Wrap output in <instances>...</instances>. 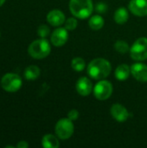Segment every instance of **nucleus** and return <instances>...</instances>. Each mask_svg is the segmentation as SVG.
<instances>
[{"label": "nucleus", "instance_id": "f257e3e1", "mask_svg": "<svg viewBox=\"0 0 147 148\" xmlns=\"http://www.w3.org/2000/svg\"><path fill=\"white\" fill-rule=\"evenodd\" d=\"M111 70V63L104 58H95L92 60L87 69L88 75L98 81L107 78L110 75Z\"/></svg>", "mask_w": 147, "mask_h": 148}, {"label": "nucleus", "instance_id": "f03ea898", "mask_svg": "<svg viewBox=\"0 0 147 148\" xmlns=\"http://www.w3.org/2000/svg\"><path fill=\"white\" fill-rule=\"evenodd\" d=\"M69 10L72 15L79 19L89 17L93 12L94 6L92 0H70Z\"/></svg>", "mask_w": 147, "mask_h": 148}, {"label": "nucleus", "instance_id": "7ed1b4c3", "mask_svg": "<svg viewBox=\"0 0 147 148\" xmlns=\"http://www.w3.org/2000/svg\"><path fill=\"white\" fill-rule=\"evenodd\" d=\"M50 44L44 38L32 42L28 48L29 55L35 59H43L47 57L50 54Z\"/></svg>", "mask_w": 147, "mask_h": 148}, {"label": "nucleus", "instance_id": "20e7f679", "mask_svg": "<svg viewBox=\"0 0 147 148\" xmlns=\"http://www.w3.org/2000/svg\"><path fill=\"white\" fill-rule=\"evenodd\" d=\"M23 85L22 78L14 73H8L4 75L1 79V87L3 90L14 93L18 91Z\"/></svg>", "mask_w": 147, "mask_h": 148}, {"label": "nucleus", "instance_id": "39448f33", "mask_svg": "<svg viewBox=\"0 0 147 148\" xmlns=\"http://www.w3.org/2000/svg\"><path fill=\"white\" fill-rule=\"evenodd\" d=\"M131 57L134 61H145L147 59V37L138 38L130 48Z\"/></svg>", "mask_w": 147, "mask_h": 148}, {"label": "nucleus", "instance_id": "423d86ee", "mask_svg": "<svg viewBox=\"0 0 147 148\" xmlns=\"http://www.w3.org/2000/svg\"><path fill=\"white\" fill-rule=\"evenodd\" d=\"M74 124L73 121L68 118H62L55 124V131L56 136L61 140H68L74 134Z\"/></svg>", "mask_w": 147, "mask_h": 148}, {"label": "nucleus", "instance_id": "0eeeda50", "mask_svg": "<svg viewBox=\"0 0 147 148\" xmlns=\"http://www.w3.org/2000/svg\"><path fill=\"white\" fill-rule=\"evenodd\" d=\"M113 94V85L107 80H100L94 88V95L100 101H106Z\"/></svg>", "mask_w": 147, "mask_h": 148}, {"label": "nucleus", "instance_id": "6e6552de", "mask_svg": "<svg viewBox=\"0 0 147 148\" xmlns=\"http://www.w3.org/2000/svg\"><path fill=\"white\" fill-rule=\"evenodd\" d=\"M68 30L64 28H57L55 29L51 35L50 41L51 43L55 47H62L63 46L68 38Z\"/></svg>", "mask_w": 147, "mask_h": 148}, {"label": "nucleus", "instance_id": "1a4fd4ad", "mask_svg": "<svg viewBox=\"0 0 147 148\" xmlns=\"http://www.w3.org/2000/svg\"><path fill=\"white\" fill-rule=\"evenodd\" d=\"M128 8L137 16H147V0H131Z\"/></svg>", "mask_w": 147, "mask_h": 148}, {"label": "nucleus", "instance_id": "9d476101", "mask_svg": "<svg viewBox=\"0 0 147 148\" xmlns=\"http://www.w3.org/2000/svg\"><path fill=\"white\" fill-rule=\"evenodd\" d=\"M110 112H111V115L118 122H125L127 121L128 117L130 116V114L127 111V109L123 105L119 103L113 104L110 109Z\"/></svg>", "mask_w": 147, "mask_h": 148}, {"label": "nucleus", "instance_id": "9b49d317", "mask_svg": "<svg viewBox=\"0 0 147 148\" xmlns=\"http://www.w3.org/2000/svg\"><path fill=\"white\" fill-rule=\"evenodd\" d=\"M131 74L133 76L140 82H147V65L136 62L131 67Z\"/></svg>", "mask_w": 147, "mask_h": 148}, {"label": "nucleus", "instance_id": "f8f14e48", "mask_svg": "<svg viewBox=\"0 0 147 148\" xmlns=\"http://www.w3.org/2000/svg\"><path fill=\"white\" fill-rule=\"evenodd\" d=\"M77 93L82 96H88L91 94L93 89L92 82L88 77H81L75 85Z\"/></svg>", "mask_w": 147, "mask_h": 148}, {"label": "nucleus", "instance_id": "ddd939ff", "mask_svg": "<svg viewBox=\"0 0 147 148\" xmlns=\"http://www.w3.org/2000/svg\"><path fill=\"white\" fill-rule=\"evenodd\" d=\"M47 21L50 25L58 27L65 23V15L60 10H52L47 15Z\"/></svg>", "mask_w": 147, "mask_h": 148}, {"label": "nucleus", "instance_id": "4468645a", "mask_svg": "<svg viewBox=\"0 0 147 148\" xmlns=\"http://www.w3.org/2000/svg\"><path fill=\"white\" fill-rule=\"evenodd\" d=\"M130 74H131V68L127 64H120L116 68L114 72L115 78L121 82L127 80Z\"/></svg>", "mask_w": 147, "mask_h": 148}, {"label": "nucleus", "instance_id": "2eb2a0df", "mask_svg": "<svg viewBox=\"0 0 147 148\" xmlns=\"http://www.w3.org/2000/svg\"><path fill=\"white\" fill-rule=\"evenodd\" d=\"M42 145L44 148H58L60 143L56 136L53 134H45L42 140Z\"/></svg>", "mask_w": 147, "mask_h": 148}, {"label": "nucleus", "instance_id": "dca6fc26", "mask_svg": "<svg viewBox=\"0 0 147 148\" xmlns=\"http://www.w3.org/2000/svg\"><path fill=\"white\" fill-rule=\"evenodd\" d=\"M129 17V13L127 11V10L124 7H120L119 9L116 10V11L114 12V21L116 23L118 24H124L127 22Z\"/></svg>", "mask_w": 147, "mask_h": 148}, {"label": "nucleus", "instance_id": "f3484780", "mask_svg": "<svg viewBox=\"0 0 147 148\" xmlns=\"http://www.w3.org/2000/svg\"><path fill=\"white\" fill-rule=\"evenodd\" d=\"M41 74L40 69L36 65H30L25 69L24 77L28 81H35L36 80Z\"/></svg>", "mask_w": 147, "mask_h": 148}, {"label": "nucleus", "instance_id": "a211bd4d", "mask_svg": "<svg viewBox=\"0 0 147 148\" xmlns=\"http://www.w3.org/2000/svg\"><path fill=\"white\" fill-rule=\"evenodd\" d=\"M104 23H105L104 18L99 15H94L91 16L88 21V25L93 30H100L101 29L103 28Z\"/></svg>", "mask_w": 147, "mask_h": 148}, {"label": "nucleus", "instance_id": "6ab92c4d", "mask_svg": "<svg viewBox=\"0 0 147 148\" xmlns=\"http://www.w3.org/2000/svg\"><path fill=\"white\" fill-rule=\"evenodd\" d=\"M71 66L75 71L81 72L85 69L86 62L84 59H82L81 57H75L71 62Z\"/></svg>", "mask_w": 147, "mask_h": 148}, {"label": "nucleus", "instance_id": "aec40b11", "mask_svg": "<svg viewBox=\"0 0 147 148\" xmlns=\"http://www.w3.org/2000/svg\"><path fill=\"white\" fill-rule=\"evenodd\" d=\"M114 49L117 52H119L120 54H126L128 51H130V48H129L128 43L125 41H122V40L117 41L114 43Z\"/></svg>", "mask_w": 147, "mask_h": 148}, {"label": "nucleus", "instance_id": "412c9836", "mask_svg": "<svg viewBox=\"0 0 147 148\" xmlns=\"http://www.w3.org/2000/svg\"><path fill=\"white\" fill-rule=\"evenodd\" d=\"M65 28L68 29V30H74L76 29L77 25H78V22H77V19L75 18V17H69L68 18L66 21H65Z\"/></svg>", "mask_w": 147, "mask_h": 148}, {"label": "nucleus", "instance_id": "4be33fe9", "mask_svg": "<svg viewBox=\"0 0 147 148\" xmlns=\"http://www.w3.org/2000/svg\"><path fill=\"white\" fill-rule=\"evenodd\" d=\"M49 32H50V29L46 24H42L37 29V34L42 38H45L46 36H48Z\"/></svg>", "mask_w": 147, "mask_h": 148}, {"label": "nucleus", "instance_id": "5701e85b", "mask_svg": "<svg viewBox=\"0 0 147 148\" xmlns=\"http://www.w3.org/2000/svg\"><path fill=\"white\" fill-rule=\"evenodd\" d=\"M107 4L104 2H99L95 4L94 6V10L97 13H100V14H103V13H106L107 11Z\"/></svg>", "mask_w": 147, "mask_h": 148}, {"label": "nucleus", "instance_id": "b1692460", "mask_svg": "<svg viewBox=\"0 0 147 148\" xmlns=\"http://www.w3.org/2000/svg\"><path fill=\"white\" fill-rule=\"evenodd\" d=\"M68 118L71 121H76L79 118V112L76 109H72L68 113Z\"/></svg>", "mask_w": 147, "mask_h": 148}, {"label": "nucleus", "instance_id": "393cba45", "mask_svg": "<svg viewBox=\"0 0 147 148\" xmlns=\"http://www.w3.org/2000/svg\"><path fill=\"white\" fill-rule=\"evenodd\" d=\"M16 148H28L29 147V144H28L26 141H24V140H21V141H19V142L16 144Z\"/></svg>", "mask_w": 147, "mask_h": 148}, {"label": "nucleus", "instance_id": "a878e982", "mask_svg": "<svg viewBox=\"0 0 147 148\" xmlns=\"http://www.w3.org/2000/svg\"><path fill=\"white\" fill-rule=\"evenodd\" d=\"M6 0H0V6H2L3 3H4V2H5Z\"/></svg>", "mask_w": 147, "mask_h": 148}, {"label": "nucleus", "instance_id": "bb28decb", "mask_svg": "<svg viewBox=\"0 0 147 148\" xmlns=\"http://www.w3.org/2000/svg\"><path fill=\"white\" fill-rule=\"evenodd\" d=\"M6 147L7 148H15V147H13V146H6Z\"/></svg>", "mask_w": 147, "mask_h": 148}]
</instances>
